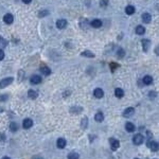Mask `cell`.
Here are the masks:
<instances>
[{
  "label": "cell",
  "mask_w": 159,
  "mask_h": 159,
  "mask_svg": "<svg viewBox=\"0 0 159 159\" xmlns=\"http://www.w3.org/2000/svg\"><path fill=\"white\" fill-rule=\"evenodd\" d=\"M142 21L144 23H150L152 21V16L149 13H143L142 14Z\"/></svg>",
  "instance_id": "7c38bea8"
},
{
  "label": "cell",
  "mask_w": 159,
  "mask_h": 159,
  "mask_svg": "<svg viewBox=\"0 0 159 159\" xmlns=\"http://www.w3.org/2000/svg\"><path fill=\"white\" fill-rule=\"evenodd\" d=\"M66 144H67V142L64 138H58L57 141H56V145H57L58 149H64L66 146Z\"/></svg>",
  "instance_id": "4fadbf2b"
},
{
  "label": "cell",
  "mask_w": 159,
  "mask_h": 159,
  "mask_svg": "<svg viewBox=\"0 0 159 159\" xmlns=\"http://www.w3.org/2000/svg\"><path fill=\"white\" fill-rule=\"evenodd\" d=\"M118 67H119V64H117V63H110V70L111 71H115Z\"/></svg>",
  "instance_id": "f546056e"
},
{
  "label": "cell",
  "mask_w": 159,
  "mask_h": 159,
  "mask_svg": "<svg viewBox=\"0 0 159 159\" xmlns=\"http://www.w3.org/2000/svg\"><path fill=\"white\" fill-rule=\"evenodd\" d=\"M135 11H136V9H135L134 5H127V7L125 8V13H126L127 15H133V14L135 13Z\"/></svg>",
  "instance_id": "d6986e66"
},
{
  "label": "cell",
  "mask_w": 159,
  "mask_h": 159,
  "mask_svg": "<svg viewBox=\"0 0 159 159\" xmlns=\"http://www.w3.org/2000/svg\"><path fill=\"white\" fill-rule=\"evenodd\" d=\"M148 146L151 149L152 152H157L159 150V144L155 141H149L148 142Z\"/></svg>",
  "instance_id": "8992f818"
},
{
  "label": "cell",
  "mask_w": 159,
  "mask_h": 159,
  "mask_svg": "<svg viewBox=\"0 0 159 159\" xmlns=\"http://www.w3.org/2000/svg\"><path fill=\"white\" fill-rule=\"evenodd\" d=\"M81 126H82V129H87V126H88V119L86 117H84L81 121Z\"/></svg>",
  "instance_id": "4316f807"
},
{
  "label": "cell",
  "mask_w": 159,
  "mask_h": 159,
  "mask_svg": "<svg viewBox=\"0 0 159 159\" xmlns=\"http://www.w3.org/2000/svg\"><path fill=\"white\" fill-rule=\"evenodd\" d=\"M135 159H138V158H135Z\"/></svg>",
  "instance_id": "7bdbcfd3"
},
{
  "label": "cell",
  "mask_w": 159,
  "mask_h": 159,
  "mask_svg": "<svg viewBox=\"0 0 159 159\" xmlns=\"http://www.w3.org/2000/svg\"><path fill=\"white\" fill-rule=\"evenodd\" d=\"M81 55L84 56V57H89V58H93V57H94V54H93L91 51H89V50L83 51V52L81 53Z\"/></svg>",
  "instance_id": "cb8c5ba5"
},
{
  "label": "cell",
  "mask_w": 159,
  "mask_h": 159,
  "mask_svg": "<svg viewBox=\"0 0 159 159\" xmlns=\"http://www.w3.org/2000/svg\"><path fill=\"white\" fill-rule=\"evenodd\" d=\"M3 58H4V52H3V50L0 49V60H2Z\"/></svg>",
  "instance_id": "d590c367"
},
{
  "label": "cell",
  "mask_w": 159,
  "mask_h": 159,
  "mask_svg": "<svg viewBox=\"0 0 159 159\" xmlns=\"http://www.w3.org/2000/svg\"><path fill=\"white\" fill-rule=\"evenodd\" d=\"M9 99V94H1L0 95V102H5Z\"/></svg>",
  "instance_id": "1f68e13d"
},
{
  "label": "cell",
  "mask_w": 159,
  "mask_h": 159,
  "mask_svg": "<svg viewBox=\"0 0 159 159\" xmlns=\"http://www.w3.org/2000/svg\"><path fill=\"white\" fill-rule=\"evenodd\" d=\"M80 26H81V28H82L83 30L88 29V20H87V19H85V18L80 19Z\"/></svg>",
  "instance_id": "44dd1931"
},
{
  "label": "cell",
  "mask_w": 159,
  "mask_h": 159,
  "mask_svg": "<svg viewBox=\"0 0 159 159\" xmlns=\"http://www.w3.org/2000/svg\"><path fill=\"white\" fill-rule=\"evenodd\" d=\"M32 125H33V121H32V119H30V118L25 119L23 122H22V127H23V129H26V130L32 127Z\"/></svg>",
  "instance_id": "ba28073f"
},
{
  "label": "cell",
  "mask_w": 159,
  "mask_h": 159,
  "mask_svg": "<svg viewBox=\"0 0 159 159\" xmlns=\"http://www.w3.org/2000/svg\"><path fill=\"white\" fill-rule=\"evenodd\" d=\"M115 95L117 98H119V99H121L123 95H124V91H123V89H121V88H116V90H115Z\"/></svg>",
  "instance_id": "d4e9b609"
},
{
  "label": "cell",
  "mask_w": 159,
  "mask_h": 159,
  "mask_svg": "<svg viewBox=\"0 0 159 159\" xmlns=\"http://www.w3.org/2000/svg\"><path fill=\"white\" fill-rule=\"evenodd\" d=\"M30 82L32 83V84H39V83H41V76H39V75H37V74H35V75H32L31 76V78H30Z\"/></svg>",
  "instance_id": "9c48e42d"
},
{
  "label": "cell",
  "mask_w": 159,
  "mask_h": 159,
  "mask_svg": "<svg viewBox=\"0 0 159 159\" xmlns=\"http://www.w3.org/2000/svg\"><path fill=\"white\" fill-rule=\"evenodd\" d=\"M141 45H142V48H143V51L148 52L149 49H150V47H151V41H150V39L144 38V39L141 40Z\"/></svg>",
  "instance_id": "277c9868"
},
{
  "label": "cell",
  "mask_w": 159,
  "mask_h": 159,
  "mask_svg": "<svg viewBox=\"0 0 159 159\" xmlns=\"http://www.w3.org/2000/svg\"><path fill=\"white\" fill-rule=\"evenodd\" d=\"M93 95L97 99H102L104 97V91H103V89H101V88H95L93 90Z\"/></svg>",
  "instance_id": "52a82bcc"
},
{
  "label": "cell",
  "mask_w": 159,
  "mask_h": 159,
  "mask_svg": "<svg viewBox=\"0 0 159 159\" xmlns=\"http://www.w3.org/2000/svg\"><path fill=\"white\" fill-rule=\"evenodd\" d=\"M2 159H11V158H10V157H3Z\"/></svg>",
  "instance_id": "ab89813d"
},
{
  "label": "cell",
  "mask_w": 159,
  "mask_h": 159,
  "mask_svg": "<svg viewBox=\"0 0 159 159\" xmlns=\"http://www.w3.org/2000/svg\"><path fill=\"white\" fill-rule=\"evenodd\" d=\"M82 110H83V108L82 107H78V106H73V107H71L70 108V113L71 114H80V113H82Z\"/></svg>",
  "instance_id": "7402d4cb"
},
{
  "label": "cell",
  "mask_w": 159,
  "mask_h": 159,
  "mask_svg": "<svg viewBox=\"0 0 159 159\" xmlns=\"http://www.w3.org/2000/svg\"><path fill=\"white\" fill-rule=\"evenodd\" d=\"M134 113H135V109L133 108V107H127L124 111H123V117L124 118H130V117H132L133 115H134Z\"/></svg>",
  "instance_id": "5b68a950"
},
{
  "label": "cell",
  "mask_w": 159,
  "mask_h": 159,
  "mask_svg": "<svg viewBox=\"0 0 159 159\" xmlns=\"http://www.w3.org/2000/svg\"><path fill=\"white\" fill-rule=\"evenodd\" d=\"M28 97H29L30 99H32V100H35V99L38 97V93H37L35 90H33V89H30V90L28 91Z\"/></svg>",
  "instance_id": "e0dca14e"
},
{
  "label": "cell",
  "mask_w": 159,
  "mask_h": 159,
  "mask_svg": "<svg viewBox=\"0 0 159 159\" xmlns=\"http://www.w3.org/2000/svg\"><path fill=\"white\" fill-rule=\"evenodd\" d=\"M10 131L13 132V133L17 132V131H18V124L15 123V122H11V123H10Z\"/></svg>",
  "instance_id": "484cf974"
},
{
  "label": "cell",
  "mask_w": 159,
  "mask_h": 159,
  "mask_svg": "<svg viewBox=\"0 0 159 159\" xmlns=\"http://www.w3.org/2000/svg\"><path fill=\"white\" fill-rule=\"evenodd\" d=\"M143 141H144V138H143V136H142L141 134H137V135H135L134 138H133V142H134V144H136V145L142 144Z\"/></svg>",
  "instance_id": "7a4b0ae2"
},
{
  "label": "cell",
  "mask_w": 159,
  "mask_h": 159,
  "mask_svg": "<svg viewBox=\"0 0 159 159\" xmlns=\"http://www.w3.org/2000/svg\"><path fill=\"white\" fill-rule=\"evenodd\" d=\"M90 26L92 27V28H100V27H102V20H100V19H93L91 22H90Z\"/></svg>",
  "instance_id": "2e32d148"
},
{
  "label": "cell",
  "mask_w": 159,
  "mask_h": 159,
  "mask_svg": "<svg viewBox=\"0 0 159 159\" xmlns=\"http://www.w3.org/2000/svg\"><path fill=\"white\" fill-rule=\"evenodd\" d=\"M149 97H150V99L153 100V99H155V98L157 97V93H156L155 91H151V92L149 93Z\"/></svg>",
  "instance_id": "d6a6232c"
},
{
  "label": "cell",
  "mask_w": 159,
  "mask_h": 159,
  "mask_svg": "<svg viewBox=\"0 0 159 159\" xmlns=\"http://www.w3.org/2000/svg\"><path fill=\"white\" fill-rule=\"evenodd\" d=\"M31 1H32V0H22V2H23V3H27V4L30 3Z\"/></svg>",
  "instance_id": "f35d334b"
},
{
  "label": "cell",
  "mask_w": 159,
  "mask_h": 159,
  "mask_svg": "<svg viewBox=\"0 0 159 159\" xmlns=\"http://www.w3.org/2000/svg\"><path fill=\"white\" fill-rule=\"evenodd\" d=\"M136 34H138V35H143L145 33V28L143 27V26H141V25H139V26H137L136 27Z\"/></svg>",
  "instance_id": "9a60e30c"
},
{
  "label": "cell",
  "mask_w": 159,
  "mask_h": 159,
  "mask_svg": "<svg viewBox=\"0 0 159 159\" xmlns=\"http://www.w3.org/2000/svg\"><path fill=\"white\" fill-rule=\"evenodd\" d=\"M142 82H143V84H144V85H151L153 83V77L151 75H145L144 77H143Z\"/></svg>",
  "instance_id": "ac0fdd59"
},
{
  "label": "cell",
  "mask_w": 159,
  "mask_h": 159,
  "mask_svg": "<svg viewBox=\"0 0 159 159\" xmlns=\"http://www.w3.org/2000/svg\"><path fill=\"white\" fill-rule=\"evenodd\" d=\"M155 54L159 56V45H158V46L156 47V49H155Z\"/></svg>",
  "instance_id": "74e56055"
},
{
  "label": "cell",
  "mask_w": 159,
  "mask_h": 159,
  "mask_svg": "<svg viewBox=\"0 0 159 159\" xmlns=\"http://www.w3.org/2000/svg\"><path fill=\"white\" fill-rule=\"evenodd\" d=\"M117 56H118L119 58H123V57L125 56V50L122 49V48H120V49L117 51Z\"/></svg>",
  "instance_id": "83f0119b"
},
{
  "label": "cell",
  "mask_w": 159,
  "mask_h": 159,
  "mask_svg": "<svg viewBox=\"0 0 159 159\" xmlns=\"http://www.w3.org/2000/svg\"><path fill=\"white\" fill-rule=\"evenodd\" d=\"M0 45H2V47H5L8 45V41H5L3 38H0Z\"/></svg>",
  "instance_id": "e575fe53"
},
{
  "label": "cell",
  "mask_w": 159,
  "mask_h": 159,
  "mask_svg": "<svg viewBox=\"0 0 159 159\" xmlns=\"http://www.w3.org/2000/svg\"><path fill=\"white\" fill-rule=\"evenodd\" d=\"M2 111H3V108H1V107H0V113H2Z\"/></svg>",
  "instance_id": "60d3db41"
},
{
  "label": "cell",
  "mask_w": 159,
  "mask_h": 159,
  "mask_svg": "<svg viewBox=\"0 0 159 159\" xmlns=\"http://www.w3.org/2000/svg\"><path fill=\"white\" fill-rule=\"evenodd\" d=\"M3 21L7 23V25H11L13 21H14V17L12 14H5L3 16Z\"/></svg>",
  "instance_id": "8fae6325"
},
{
  "label": "cell",
  "mask_w": 159,
  "mask_h": 159,
  "mask_svg": "<svg viewBox=\"0 0 159 159\" xmlns=\"http://www.w3.org/2000/svg\"><path fill=\"white\" fill-rule=\"evenodd\" d=\"M78 158H80V155L75 152H72L68 155V159H78Z\"/></svg>",
  "instance_id": "f1b7e54d"
},
{
  "label": "cell",
  "mask_w": 159,
  "mask_h": 159,
  "mask_svg": "<svg viewBox=\"0 0 159 159\" xmlns=\"http://www.w3.org/2000/svg\"><path fill=\"white\" fill-rule=\"evenodd\" d=\"M56 27L57 29H65L67 27V20L66 19H58L56 21Z\"/></svg>",
  "instance_id": "30bf717a"
},
{
  "label": "cell",
  "mask_w": 159,
  "mask_h": 159,
  "mask_svg": "<svg viewBox=\"0 0 159 159\" xmlns=\"http://www.w3.org/2000/svg\"><path fill=\"white\" fill-rule=\"evenodd\" d=\"M48 14H49V12H48V11H40L39 12V17H44V16H47Z\"/></svg>",
  "instance_id": "836d02e7"
},
{
  "label": "cell",
  "mask_w": 159,
  "mask_h": 159,
  "mask_svg": "<svg viewBox=\"0 0 159 159\" xmlns=\"http://www.w3.org/2000/svg\"><path fill=\"white\" fill-rule=\"evenodd\" d=\"M13 81H14V78H13L12 76H11V77H5V78L1 80V81H0V89H1V88H5V87L9 86Z\"/></svg>",
  "instance_id": "6da1fadb"
},
{
  "label": "cell",
  "mask_w": 159,
  "mask_h": 159,
  "mask_svg": "<svg viewBox=\"0 0 159 159\" xmlns=\"http://www.w3.org/2000/svg\"><path fill=\"white\" fill-rule=\"evenodd\" d=\"M109 143H110V148H111V150H113V151H116V150L119 149V146H120V142H119V140H117V139H115V138H110V139H109Z\"/></svg>",
  "instance_id": "3957f363"
},
{
  "label": "cell",
  "mask_w": 159,
  "mask_h": 159,
  "mask_svg": "<svg viewBox=\"0 0 159 159\" xmlns=\"http://www.w3.org/2000/svg\"><path fill=\"white\" fill-rule=\"evenodd\" d=\"M40 71H41V73H44L45 75H50V74H51V69H50L49 67L45 66V65L40 67Z\"/></svg>",
  "instance_id": "ffe728a7"
},
{
  "label": "cell",
  "mask_w": 159,
  "mask_h": 159,
  "mask_svg": "<svg viewBox=\"0 0 159 159\" xmlns=\"http://www.w3.org/2000/svg\"><path fill=\"white\" fill-rule=\"evenodd\" d=\"M34 159H42L41 157H36V158H34Z\"/></svg>",
  "instance_id": "b9f144b4"
},
{
  "label": "cell",
  "mask_w": 159,
  "mask_h": 159,
  "mask_svg": "<svg viewBox=\"0 0 159 159\" xmlns=\"http://www.w3.org/2000/svg\"><path fill=\"white\" fill-rule=\"evenodd\" d=\"M94 120L97 121V122H102V121L104 120V115H103V113L99 111V113L95 114V116H94Z\"/></svg>",
  "instance_id": "603a6c76"
},
{
  "label": "cell",
  "mask_w": 159,
  "mask_h": 159,
  "mask_svg": "<svg viewBox=\"0 0 159 159\" xmlns=\"http://www.w3.org/2000/svg\"><path fill=\"white\" fill-rule=\"evenodd\" d=\"M125 130L129 132V133H133V132H135V130H136V126H135L133 123H131V122H127V123L125 124Z\"/></svg>",
  "instance_id": "5bb4252c"
},
{
  "label": "cell",
  "mask_w": 159,
  "mask_h": 159,
  "mask_svg": "<svg viewBox=\"0 0 159 159\" xmlns=\"http://www.w3.org/2000/svg\"><path fill=\"white\" fill-rule=\"evenodd\" d=\"M0 140L1 141H4L5 140V135L2 133V134H0Z\"/></svg>",
  "instance_id": "8d00e7d4"
},
{
  "label": "cell",
  "mask_w": 159,
  "mask_h": 159,
  "mask_svg": "<svg viewBox=\"0 0 159 159\" xmlns=\"http://www.w3.org/2000/svg\"><path fill=\"white\" fill-rule=\"evenodd\" d=\"M100 5H101V8H107L108 0H101V1H100Z\"/></svg>",
  "instance_id": "4dcf8cb0"
}]
</instances>
